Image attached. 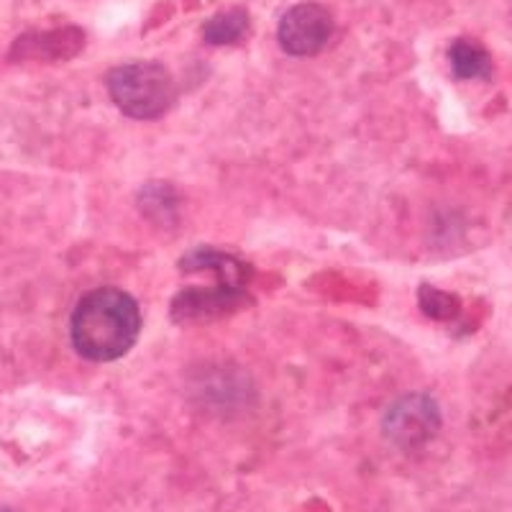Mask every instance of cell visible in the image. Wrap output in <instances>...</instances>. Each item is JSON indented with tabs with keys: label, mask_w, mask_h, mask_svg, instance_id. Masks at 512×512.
I'll return each mask as SVG.
<instances>
[{
	"label": "cell",
	"mask_w": 512,
	"mask_h": 512,
	"mask_svg": "<svg viewBox=\"0 0 512 512\" xmlns=\"http://www.w3.org/2000/svg\"><path fill=\"white\" fill-rule=\"evenodd\" d=\"M141 328L139 305L116 287L88 292L72 313V344L90 361L121 359L136 344Z\"/></svg>",
	"instance_id": "cell-1"
},
{
	"label": "cell",
	"mask_w": 512,
	"mask_h": 512,
	"mask_svg": "<svg viewBox=\"0 0 512 512\" xmlns=\"http://www.w3.org/2000/svg\"><path fill=\"white\" fill-rule=\"evenodd\" d=\"M108 93L126 116L152 121L175 105V80L157 62L121 64L108 75Z\"/></svg>",
	"instance_id": "cell-2"
},
{
	"label": "cell",
	"mask_w": 512,
	"mask_h": 512,
	"mask_svg": "<svg viewBox=\"0 0 512 512\" xmlns=\"http://www.w3.org/2000/svg\"><path fill=\"white\" fill-rule=\"evenodd\" d=\"M441 428V410L431 395H405L387 410L382 431L397 448L413 451L425 446Z\"/></svg>",
	"instance_id": "cell-3"
},
{
	"label": "cell",
	"mask_w": 512,
	"mask_h": 512,
	"mask_svg": "<svg viewBox=\"0 0 512 512\" xmlns=\"http://www.w3.org/2000/svg\"><path fill=\"white\" fill-rule=\"evenodd\" d=\"M333 34V18L318 3H300L282 16L280 47L292 57H313L326 47Z\"/></svg>",
	"instance_id": "cell-4"
},
{
	"label": "cell",
	"mask_w": 512,
	"mask_h": 512,
	"mask_svg": "<svg viewBox=\"0 0 512 512\" xmlns=\"http://www.w3.org/2000/svg\"><path fill=\"white\" fill-rule=\"evenodd\" d=\"M249 303V295L239 285L200 287V290L180 292L172 303V315L177 323H208Z\"/></svg>",
	"instance_id": "cell-5"
},
{
	"label": "cell",
	"mask_w": 512,
	"mask_h": 512,
	"mask_svg": "<svg viewBox=\"0 0 512 512\" xmlns=\"http://www.w3.org/2000/svg\"><path fill=\"white\" fill-rule=\"evenodd\" d=\"M448 57H451V67H454L456 77H464V80L489 77V72H492V59H489L487 49L469 39L456 41Z\"/></svg>",
	"instance_id": "cell-6"
},
{
	"label": "cell",
	"mask_w": 512,
	"mask_h": 512,
	"mask_svg": "<svg viewBox=\"0 0 512 512\" xmlns=\"http://www.w3.org/2000/svg\"><path fill=\"white\" fill-rule=\"evenodd\" d=\"M249 31V16H246L244 8H231V11H223L218 16H213L205 24V41L208 44H236L241 41Z\"/></svg>",
	"instance_id": "cell-7"
},
{
	"label": "cell",
	"mask_w": 512,
	"mask_h": 512,
	"mask_svg": "<svg viewBox=\"0 0 512 512\" xmlns=\"http://www.w3.org/2000/svg\"><path fill=\"white\" fill-rule=\"evenodd\" d=\"M185 269H216L221 274L226 285H241L246 280V274H249V267L241 262H236L233 256L226 254H208V251H200V254H190L185 256V262H182Z\"/></svg>",
	"instance_id": "cell-8"
},
{
	"label": "cell",
	"mask_w": 512,
	"mask_h": 512,
	"mask_svg": "<svg viewBox=\"0 0 512 512\" xmlns=\"http://www.w3.org/2000/svg\"><path fill=\"white\" fill-rule=\"evenodd\" d=\"M420 308L431 315V318L443 320V318H451V315L459 310V303L454 300V295L438 292L433 290V287H423V290H420Z\"/></svg>",
	"instance_id": "cell-9"
},
{
	"label": "cell",
	"mask_w": 512,
	"mask_h": 512,
	"mask_svg": "<svg viewBox=\"0 0 512 512\" xmlns=\"http://www.w3.org/2000/svg\"><path fill=\"white\" fill-rule=\"evenodd\" d=\"M0 512H16V510H8V507H0Z\"/></svg>",
	"instance_id": "cell-10"
}]
</instances>
